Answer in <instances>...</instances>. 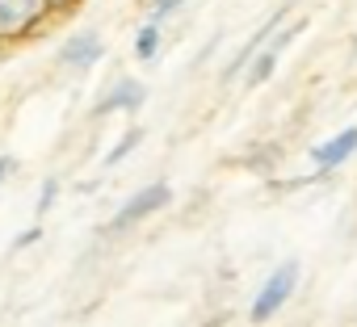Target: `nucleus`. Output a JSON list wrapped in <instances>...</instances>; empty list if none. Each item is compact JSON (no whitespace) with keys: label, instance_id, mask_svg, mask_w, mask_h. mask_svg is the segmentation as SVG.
I'll use <instances>...</instances> for the list:
<instances>
[{"label":"nucleus","instance_id":"obj_8","mask_svg":"<svg viewBox=\"0 0 357 327\" xmlns=\"http://www.w3.org/2000/svg\"><path fill=\"white\" fill-rule=\"evenodd\" d=\"M286 17H290V9H278L273 17H265V22H261V30H257V34H252V38H248L244 47H240V55H236V59H231V63L223 67V80H236V76H240V72L248 67V59H252V55H257V51H261V47H265V42H269L273 34H278V26H282Z\"/></svg>","mask_w":357,"mask_h":327},{"label":"nucleus","instance_id":"obj_9","mask_svg":"<svg viewBox=\"0 0 357 327\" xmlns=\"http://www.w3.org/2000/svg\"><path fill=\"white\" fill-rule=\"evenodd\" d=\"M160 42H164V30H160V22H143L139 30H135V59L139 63H151L155 55H160Z\"/></svg>","mask_w":357,"mask_h":327},{"label":"nucleus","instance_id":"obj_12","mask_svg":"<svg viewBox=\"0 0 357 327\" xmlns=\"http://www.w3.org/2000/svg\"><path fill=\"white\" fill-rule=\"evenodd\" d=\"M181 9H185V0H151V13H147V17L164 26V17H176Z\"/></svg>","mask_w":357,"mask_h":327},{"label":"nucleus","instance_id":"obj_7","mask_svg":"<svg viewBox=\"0 0 357 327\" xmlns=\"http://www.w3.org/2000/svg\"><path fill=\"white\" fill-rule=\"evenodd\" d=\"M143 101H147V88H143L139 80L122 76V80H114V84L97 97L93 113H97V118H109V113H139V109H143Z\"/></svg>","mask_w":357,"mask_h":327},{"label":"nucleus","instance_id":"obj_14","mask_svg":"<svg viewBox=\"0 0 357 327\" xmlns=\"http://www.w3.org/2000/svg\"><path fill=\"white\" fill-rule=\"evenodd\" d=\"M80 5V0H47V9H51V17H63V13H72Z\"/></svg>","mask_w":357,"mask_h":327},{"label":"nucleus","instance_id":"obj_5","mask_svg":"<svg viewBox=\"0 0 357 327\" xmlns=\"http://www.w3.org/2000/svg\"><path fill=\"white\" fill-rule=\"evenodd\" d=\"M59 67L63 72H76V76H84V72H93L101 59H105V42H101V34L97 30H76L63 47H59Z\"/></svg>","mask_w":357,"mask_h":327},{"label":"nucleus","instance_id":"obj_3","mask_svg":"<svg viewBox=\"0 0 357 327\" xmlns=\"http://www.w3.org/2000/svg\"><path fill=\"white\" fill-rule=\"evenodd\" d=\"M168 202H172V185H168V181H151V185H143L139 193H130V198L114 210V218L105 223V235H122V231L147 223V218L160 214Z\"/></svg>","mask_w":357,"mask_h":327},{"label":"nucleus","instance_id":"obj_2","mask_svg":"<svg viewBox=\"0 0 357 327\" xmlns=\"http://www.w3.org/2000/svg\"><path fill=\"white\" fill-rule=\"evenodd\" d=\"M51 22L47 0H0V47L30 42Z\"/></svg>","mask_w":357,"mask_h":327},{"label":"nucleus","instance_id":"obj_6","mask_svg":"<svg viewBox=\"0 0 357 327\" xmlns=\"http://www.w3.org/2000/svg\"><path fill=\"white\" fill-rule=\"evenodd\" d=\"M353 155H357V126H340L336 134H328L324 143H315V147H311L315 177H328V173L344 168Z\"/></svg>","mask_w":357,"mask_h":327},{"label":"nucleus","instance_id":"obj_4","mask_svg":"<svg viewBox=\"0 0 357 327\" xmlns=\"http://www.w3.org/2000/svg\"><path fill=\"white\" fill-rule=\"evenodd\" d=\"M303 26H307V22H282V26H278V34H273V38H269V42H265L252 59H248V67H244V84H248V88H261V84L278 72L282 51L294 42V34H298Z\"/></svg>","mask_w":357,"mask_h":327},{"label":"nucleus","instance_id":"obj_15","mask_svg":"<svg viewBox=\"0 0 357 327\" xmlns=\"http://www.w3.org/2000/svg\"><path fill=\"white\" fill-rule=\"evenodd\" d=\"M13 168H17V159H9V155H0V185H5V181L13 177Z\"/></svg>","mask_w":357,"mask_h":327},{"label":"nucleus","instance_id":"obj_1","mask_svg":"<svg viewBox=\"0 0 357 327\" xmlns=\"http://www.w3.org/2000/svg\"><path fill=\"white\" fill-rule=\"evenodd\" d=\"M298 277H303L298 260H282V264H278L261 285H257L252 306H248V319H252V323H269V319L290 302V294L298 289Z\"/></svg>","mask_w":357,"mask_h":327},{"label":"nucleus","instance_id":"obj_13","mask_svg":"<svg viewBox=\"0 0 357 327\" xmlns=\"http://www.w3.org/2000/svg\"><path fill=\"white\" fill-rule=\"evenodd\" d=\"M38 239H43V227H38V218H34V227H26V231H22V235H17V239H13V248H17V252H22V248H34V244H38Z\"/></svg>","mask_w":357,"mask_h":327},{"label":"nucleus","instance_id":"obj_11","mask_svg":"<svg viewBox=\"0 0 357 327\" xmlns=\"http://www.w3.org/2000/svg\"><path fill=\"white\" fill-rule=\"evenodd\" d=\"M59 189H63L59 177H47V181H43V189H38V206H34V218H38V223H43V218L51 214V206L59 202Z\"/></svg>","mask_w":357,"mask_h":327},{"label":"nucleus","instance_id":"obj_10","mask_svg":"<svg viewBox=\"0 0 357 327\" xmlns=\"http://www.w3.org/2000/svg\"><path fill=\"white\" fill-rule=\"evenodd\" d=\"M139 143H143V126H130V130H126V134H122V138H118V143H114V147L105 151V168H114V164H122V159H126V155H130V151H135Z\"/></svg>","mask_w":357,"mask_h":327}]
</instances>
